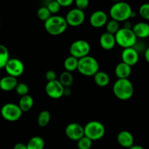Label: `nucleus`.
Masks as SVG:
<instances>
[{
    "mask_svg": "<svg viewBox=\"0 0 149 149\" xmlns=\"http://www.w3.org/2000/svg\"><path fill=\"white\" fill-rule=\"evenodd\" d=\"M93 80L96 85L101 87H104L108 85L110 81V79L109 75L106 72L99 71L93 76Z\"/></svg>",
    "mask_w": 149,
    "mask_h": 149,
    "instance_id": "21",
    "label": "nucleus"
},
{
    "mask_svg": "<svg viewBox=\"0 0 149 149\" xmlns=\"http://www.w3.org/2000/svg\"><path fill=\"white\" fill-rule=\"evenodd\" d=\"M139 14L146 20H149V3L143 4L139 8Z\"/></svg>",
    "mask_w": 149,
    "mask_h": 149,
    "instance_id": "32",
    "label": "nucleus"
},
{
    "mask_svg": "<svg viewBox=\"0 0 149 149\" xmlns=\"http://www.w3.org/2000/svg\"><path fill=\"white\" fill-rule=\"evenodd\" d=\"M34 106V99L29 95L20 97L18 102V106L22 112H28L32 109Z\"/></svg>",
    "mask_w": 149,
    "mask_h": 149,
    "instance_id": "20",
    "label": "nucleus"
},
{
    "mask_svg": "<svg viewBox=\"0 0 149 149\" xmlns=\"http://www.w3.org/2000/svg\"><path fill=\"white\" fill-rule=\"evenodd\" d=\"M65 134L69 139L78 141L84 136V127L76 122L70 123L66 127Z\"/></svg>",
    "mask_w": 149,
    "mask_h": 149,
    "instance_id": "11",
    "label": "nucleus"
},
{
    "mask_svg": "<svg viewBox=\"0 0 149 149\" xmlns=\"http://www.w3.org/2000/svg\"><path fill=\"white\" fill-rule=\"evenodd\" d=\"M74 4H75L76 8L83 11L85 9L89 7V0H76L74 1Z\"/></svg>",
    "mask_w": 149,
    "mask_h": 149,
    "instance_id": "33",
    "label": "nucleus"
},
{
    "mask_svg": "<svg viewBox=\"0 0 149 149\" xmlns=\"http://www.w3.org/2000/svg\"><path fill=\"white\" fill-rule=\"evenodd\" d=\"M117 141L121 147L128 149L134 146V136L129 131H121L117 135Z\"/></svg>",
    "mask_w": 149,
    "mask_h": 149,
    "instance_id": "15",
    "label": "nucleus"
},
{
    "mask_svg": "<svg viewBox=\"0 0 149 149\" xmlns=\"http://www.w3.org/2000/svg\"><path fill=\"white\" fill-rule=\"evenodd\" d=\"M65 17L61 15H52L45 22L44 27L46 31L52 36H59L67 29Z\"/></svg>",
    "mask_w": 149,
    "mask_h": 149,
    "instance_id": "3",
    "label": "nucleus"
},
{
    "mask_svg": "<svg viewBox=\"0 0 149 149\" xmlns=\"http://www.w3.org/2000/svg\"><path fill=\"white\" fill-rule=\"evenodd\" d=\"M72 91L70 87H64V96H70L71 95Z\"/></svg>",
    "mask_w": 149,
    "mask_h": 149,
    "instance_id": "38",
    "label": "nucleus"
},
{
    "mask_svg": "<svg viewBox=\"0 0 149 149\" xmlns=\"http://www.w3.org/2000/svg\"><path fill=\"white\" fill-rule=\"evenodd\" d=\"M91 51L90 44L86 40L79 39L73 42L70 47V55L80 59L89 55Z\"/></svg>",
    "mask_w": 149,
    "mask_h": 149,
    "instance_id": "7",
    "label": "nucleus"
},
{
    "mask_svg": "<svg viewBox=\"0 0 149 149\" xmlns=\"http://www.w3.org/2000/svg\"><path fill=\"white\" fill-rule=\"evenodd\" d=\"M18 84V82L17 78L7 75L0 79V89L5 92L12 91L13 90H15Z\"/></svg>",
    "mask_w": 149,
    "mask_h": 149,
    "instance_id": "18",
    "label": "nucleus"
},
{
    "mask_svg": "<svg viewBox=\"0 0 149 149\" xmlns=\"http://www.w3.org/2000/svg\"><path fill=\"white\" fill-rule=\"evenodd\" d=\"M28 149H44L45 141L39 136H34L30 138L26 144Z\"/></svg>",
    "mask_w": 149,
    "mask_h": 149,
    "instance_id": "23",
    "label": "nucleus"
},
{
    "mask_svg": "<svg viewBox=\"0 0 149 149\" xmlns=\"http://www.w3.org/2000/svg\"><path fill=\"white\" fill-rule=\"evenodd\" d=\"M105 134V125L99 121H91L84 126V135L92 141H99Z\"/></svg>",
    "mask_w": 149,
    "mask_h": 149,
    "instance_id": "6",
    "label": "nucleus"
},
{
    "mask_svg": "<svg viewBox=\"0 0 149 149\" xmlns=\"http://www.w3.org/2000/svg\"><path fill=\"white\" fill-rule=\"evenodd\" d=\"M74 78L72 75V73L68 71H63L59 76L58 81L61 84V85L64 87H70V86L72 84Z\"/></svg>",
    "mask_w": 149,
    "mask_h": 149,
    "instance_id": "24",
    "label": "nucleus"
},
{
    "mask_svg": "<svg viewBox=\"0 0 149 149\" xmlns=\"http://www.w3.org/2000/svg\"><path fill=\"white\" fill-rule=\"evenodd\" d=\"M108 17L106 13L102 10L94 11L89 17V23L93 28H102L106 26Z\"/></svg>",
    "mask_w": 149,
    "mask_h": 149,
    "instance_id": "13",
    "label": "nucleus"
},
{
    "mask_svg": "<svg viewBox=\"0 0 149 149\" xmlns=\"http://www.w3.org/2000/svg\"><path fill=\"white\" fill-rule=\"evenodd\" d=\"M121 59L123 63L131 67L138 62L139 52L134 47L124 49L121 52Z\"/></svg>",
    "mask_w": 149,
    "mask_h": 149,
    "instance_id": "14",
    "label": "nucleus"
},
{
    "mask_svg": "<svg viewBox=\"0 0 149 149\" xmlns=\"http://www.w3.org/2000/svg\"><path fill=\"white\" fill-rule=\"evenodd\" d=\"M131 73V67L124 63L121 62L117 64L115 68V74L118 79H129Z\"/></svg>",
    "mask_w": 149,
    "mask_h": 149,
    "instance_id": "19",
    "label": "nucleus"
},
{
    "mask_svg": "<svg viewBox=\"0 0 149 149\" xmlns=\"http://www.w3.org/2000/svg\"><path fill=\"white\" fill-rule=\"evenodd\" d=\"M115 42L116 45L122 47L123 49L134 47L137 43V38L133 32L132 29H127L121 28L115 33Z\"/></svg>",
    "mask_w": 149,
    "mask_h": 149,
    "instance_id": "5",
    "label": "nucleus"
},
{
    "mask_svg": "<svg viewBox=\"0 0 149 149\" xmlns=\"http://www.w3.org/2000/svg\"><path fill=\"white\" fill-rule=\"evenodd\" d=\"M128 149H145L143 146H138V145H134L133 146H131V148H128Z\"/></svg>",
    "mask_w": 149,
    "mask_h": 149,
    "instance_id": "40",
    "label": "nucleus"
},
{
    "mask_svg": "<svg viewBox=\"0 0 149 149\" xmlns=\"http://www.w3.org/2000/svg\"><path fill=\"white\" fill-rule=\"evenodd\" d=\"M13 149H28L27 146H26V144L21 143H16L14 146V148Z\"/></svg>",
    "mask_w": 149,
    "mask_h": 149,
    "instance_id": "36",
    "label": "nucleus"
},
{
    "mask_svg": "<svg viewBox=\"0 0 149 149\" xmlns=\"http://www.w3.org/2000/svg\"><path fill=\"white\" fill-rule=\"evenodd\" d=\"M0 76H1V69H0Z\"/></svg>",
    "mask_w": 149,
    "mask_h": 149,
    "instance_id": "41",
    "label": "nucleus"
},
{
    "mask_svg": "<svg viewBox=\"0 0 149 149\" xmlns=\"http://www.w3.org/2000/svg\"><path fill=\"white\" fill-rule=\"evenodd\" d=\"M144 56H145V61L149 63V47L146 48L145 50Z\"/></svg>",
    "mask_w": 149,
    "mask_h": 149,
    "instance_id": "39",
    "label": "nucleus"
},
{
    "mask_svg": "<svg viewBox=\"0 0 149 149\" xmlns=\"http://www.w3.org/2000/svg\"><path fill=\"white\" fill-rule=\"evenodd\" d=\"M77 148L78 149H90L92 146V142L89 138L87 137L84 136L82 138H80L78 141H77Z\"/></svg>",
    "mask_w": 149,
    "mask_h": 149,
    "instance_id": "29",
    "label": "nucleus"
},
{
    "mask_svg": "<svg viewBox=\"0 0 149 149\" xmlns=\"http://www.w3.org/2000/svg\"><path fill=\"white\" fill-rule=\"evenodd\" d=\"M46 7L52 15H55L58 13L59 12L60 9H61V6L58 4L57 0H56V1H50L47 4Z\"/></svg>",
    "mask_w": 149,
    "mask_h": 149,
    "instance_id": "31",
    "label": "nucleus"
},
{
    "mask_svg": "<svg viewBox=\"0 0 149 149\" xmlns=\"http://www.w3.org/2000/svg\"><path fill=\"white\" fill-rule=\"evenodd\" d=\"M15 91L18 95H19L20 97H23V96L29 95V86L26 84H25V83H18V85L16 86Z\"/></svg>",
    "mask_w": 149,
    "mask_h": 149,
    "instance_id": "30",
    "label": "nucleus"
},
{
    "mask_svg": "<svg viewBox=\"0 0 149 149\" xmlns=\"http://www.w3.org/2000/svg\"><path fill=\"white\" fill-rule=\"evenodd\" d=\"M4 69L9 76L17 78L24 72V64L18 58H10Z\"/></svg>",
    "mask_w": 149,
    "mask_h": 149,
    "instance_id": "9",
    "label": "nucleus"
},
{
    "mask_svg": "<svg viewBox=\"0 0 149 149\" xmlns=\"http://www.w3.org/2000/svg\"><path fill=\"white\" fill-rule=\"evenodd\" d=\"M78 61L77 58L70 55L67 57L64 62V67L66 71L72 73L74 71L77 70V66H78Z\"/></svg>",
    "mask_w": 149,
    "mask_h": 149,
    "instance_id": "22",
    "label": "nucleus"
},
{
    "mask_svg": "<svg viewBox=\"0 0 149 149\" xmlns=\"http://www.w3.org/2000/svg\"><path fill=\"white\" fill-rule=\"evenodd\" d=\"M60 6L63 7H68L74 3L73 0H57Z\"/></svg>",
    "mask_w": 149,
    "mask_h": 149,
    "instance_id": "35",
    "label": "nucleus"
},
{
    "mask_svg": "<svg viewBox=\"0 0 149 149\" xmlns=\"http://www.w3.org/2000/svg\"><path fill=\"white\" fill-rule=\"evenodd\" d=\"M45 78H46L48 82L55 81V80H57L56 74L53 70H49V71H48L45 73Z\"/></svg>",
    "mask_w": 149,
    "mask_h": 149,
    "instance_id": "34",
    "label": "nucleus"
},
{
    "mask_svg": "<svg viewBox=\"0 0 149 149\" xmlns=\"http://www.w3.org/2000/svg\"><path fill=\"white\" fill-rule=\"evenodd\" d=\"M64 87L58 80L47 82L45 85V93L51 98L59 99L64 96Z\"/></svg>",
    "mask_w": 149,
    "mask_h": 149,
    "instance_id": "12",
    "label": "nucleus"
},
{
    "mask_svg": "<svg viewBox=\"0 0 149 149\" xmlns=\"http://www.w3.org/2000/svg\"><path fill=\"white\" fill-rule=\"evenodd\" d=\"M22 114L23 112L15 103H6L1 109V116L8 122H16L20 119Z\"/></svg>",
    "mask_w": 149,
    "mask_h": 149,
    "instance_id": "8",
    "label": "nucleus"
},
{
    "mask_svg": "<svg viewBox=\"0 0 149 149\" xmlns=\"http://www.w3.org/2000/svg\"><path fill=\"white\" fill-rule=\"evenodd\" d=\"M10 60V54L7 47L0 44V69L4 68L6 64Z\"/></svg>",
    "mask_w": 149,
    "mask_h": 149,
    "instance_id": "26",
    "label": "nucleus"
},
{
    "mask_svg": "<svg viewBox=\"0 0 149 149\" xmlns=\"http://www.w3.org/2000/svg\"><path fill=\"white\" fill-rule=\"evenodd\" d=\"M124 26L123 28L124 29H132V25H131V22H129V20H127V21L124 22Z\"/></svg>",
    "mask_w": 149,
    "mask_h": 149,
    "instance_id": "37",
    "label": "nucleus"
},
{
    "mask_svg": "<svg viewBox=\"0 0 149 149\" xmlns=\"http://www.w3.org/2000/svg\"><path fill=\"white\" fill-rule=\"evenodd\" d=\"M51 115L48 111L44 110L42 111L39 113L37 117V124L41 127H45L49 124L51 121Z\"/></svg>",
    "mask_w": 149,
    "mask_h": 149,
    "instance_id": "25",
    "label": "nucleus"
},
{
    "mask_svg": "<svg viewBox=\"0 0 149 149\" xmlns=\"http://www.w3.org/2000/svg\"><path fill=\"white\" fill-rule=\"evenodd\" d=\"M133 10L131 6L124 1H118L111 6L110 15L111 19L118 22H125L131 17Z\"/></svg>",
    "mask_w": 149,
    "mask_h": 149,
    "instance_id": "2",
    "label": "nucleus"
},
{
    "mask_svg": "<svg viewBox=\"0 0 149 149\" xmlns=\"http://www.w3.org/2000/svg\"><path fill=\"white\" fill-rule=\"evenodd\" d=\"M105 26H106V32L113 35H115V33L121 29L119 23L112 20V19H111L110 20H108Z\"/></svg>",
    "mask_w": 149,
    "mask_h": 149,
    "instance_id": "27",
    "label": "nucleus"
},
{
    "mask_svg": "<svg viewBox=\"0 0 149 149\" xmlns=\"http://www.w3.org/2000/svg\"><path fill=\"white\" fill-rule=\"evenodd\" d=\"M132 31L137 38L145 39L149 37V24L145 22H139L134 24Z\"/></svg>",
    "mask_w": 149,
    "mask_h": 149,
    "instance_id": "17",
    "label": "nucleus"
},
{
    "mask_svg": "<svg viewBox=\"0 0 149 149\" xmlns=\"http://www.w3.org/2000/svg\"><path fill=\"white\" fill-rule=\"evenodd\" d=\"M114 95L121 100H128L134 95V86L129 79H117L112 86Z\"/></svg>",
    "mask_w": 149,
    "mask_h": 149,
    "instance_id": "1",
    "label": "nucleus"
},
{
    "mask_svg": "<svg viewBox=\"0 0 149 149\" xmlns=\"http://www.w3.org/2000/svg\"><path fill=\"white\" fill-rule=\"evenodd\" d=\"M99 70V64L93 57L88 55L78 61L77 70L80 74L86 77H93Z\"/></svg>",
    "mask_w": 149,
    "mask_h": 149,
    "instance_id": "4",
    "label": "nucleus"
},
{
    "mask_svg": "<svg viewBox=\"0 0 149 149\" xmlns=\"http://www.w3.org/2000/svg\"><path fill=\"white\" fill-rule=\"evenodd\" d=\"M99 45L102 49L105 50H110L115 47L116 45L115 35L105 32L99 38Z\"/></svg>",
    "mask_w": 149,
    "mask_h": 149,
    "instance_id": "16",
    "label": "nucleus"
},
{
    "mask_svg": "<svg viewBox=\"0 0 149 149\" xmlns=\"http://www.w3.org/2000/svg\"><path fill=\"white\" fill-rule=\"evenodd\" d=\"M85 18H86V15H85L84 12L76 7L70 10L66 15L65 17L67 25L72 27H77L83 24Z\"/></svg>",
    "mask_w": 149,
    "mask_h": 149,
    "instance_id": "10",
    "label": "nucleus"
},
{
    "mask_svg": "<svg viewBox=\"0 0 149 149\" xmlns=\"http://www.w3.org/2000/svg\"><path fill=\"white\" fill-rule=\"evenodd\" d=\"M37 15L39 20L45 22L52 16V14L50 13L46 6H45V7H41L38 9L37 12Z\"/></svg>",
    "mask_w": 149,
    "mask_h": 149,
    "instance_id": "28",
    "label": "nucleus"
}]
</instances>
